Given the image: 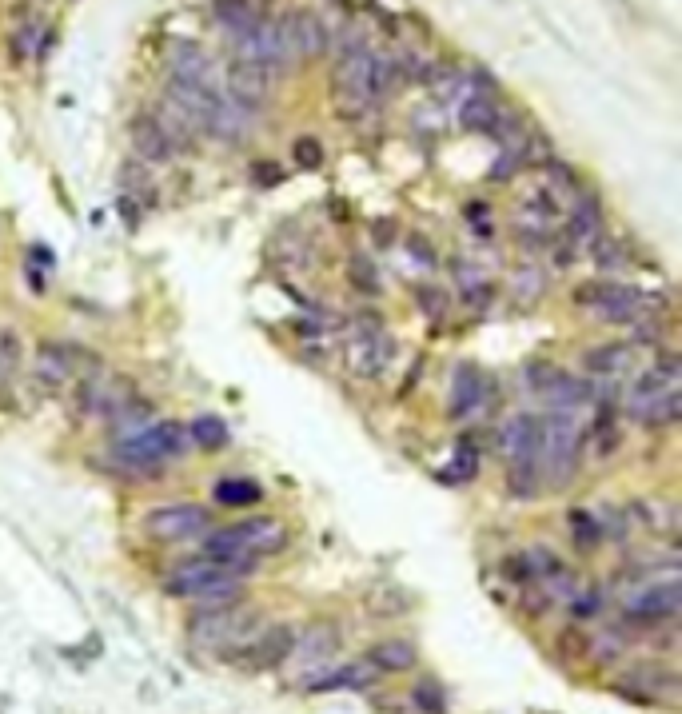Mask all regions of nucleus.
Returning <instances> with one entry per match:
<instances>
[{
	"instance_id": "nucleus-1",
	"label": "nucleus",
	"mask_w": 682,
	"mask_h": 714,
	"mask_svg": "<svg viewBox=\"0 0 682 714\" xmlns=\"http://www.w3.org/2000/svg\"><path fill=\"white\" fill-rule=\"evenodd\" d=\"M188 427L176 423V419H160V423H148L144 431L128 435V439H116L112 443V459L132 471V475H156L164 471L172 459L188 455Z\"/></svg>"
},
{
	"instance_id": "nucleus-2",
	"label": "nucleus",
	"mask_w": 682,
	"mask_h": 714,
	"mask_svg": "<svg viewBox=\"0 0 682 714\" xmlns=\"http://www.w3.org/2000/svg\"><path fill=\"white\" fill-rule=\"evenodd\" d=\"M264 627H268V623L260 619V611L244 599V603H232V607L196 611V615L188 619V639H192L196 647H204V651H220V659H224V655L240 651L248 639H256Z\"/></svg>"
},
{
	"instance_id": "nucleus-3",
	"label": "nucleus",
	"mask_w": 682,
	"mask_h": 714,
	"mask_svg": "<svg viewBox=\"0 0 682 714\" xmlns=\"http://www.w3.org/2000/svg\"><path fill=\"white\" fill-rule=\"evenodd\" d=\"M579 459H583V435L575 427V415L571 411H547L543 415V447H539L543 483L567 487L579 471Z\"/></svg>"
},
{
	"instance_id": "nucleus-4",
	"label": "nucleus",
	"mask_w": 682,
	"mask_h": 714,
	"mask_svg": "<svg viewBox=\"0 0 682 714\" xmlns=\"http://www.w3.org/2000/svg\"><path fill=\"white\" fill-rule=\"evenodd\" d=\"M575 304H579V308H591L603 324L635 328V324H643V316L655 308V296H643L639 288L619 284V280H595V284L575 288Z\"/></svg>"
},
{
	"instance_id": "nucleus-5",
	"label": "nucleus",
	"mask_w": 682,
	"mask_h": 714,
	"mask_svg": "<svg viewBox=\"0 0 682 714\" xmlns=\"http://www.w3.org/2000/svg\"><path fill=\"white\" fill-rule=\"evenodd\" d=\"M296 627H288V623H276V627H264L256 639H248L240 651H232V655H224V663H232V667H240V671H248V675H260V671H276V667H284L288 659H292V647H296Z\"/></svg>"
},
{
	"instance_id": "nucleus-6",
	"label": "nucleus",
	"mask_w": 682,
	"mask_h": 714,
	"mask_svg": "<svg viewBox=\"0 0 682 714\" xmlns=\"http://www.w3.org/2000/svg\"><path fill=\"white\" fill-rule=\"evenodd\" d=\"M276 32H280V40H284V52H288V60L292 64H300V60H320V56H328V20L320 16V12H284L280 20H276Z\"/></svg>"
},
{
	"instance_id": "nucleus-7",
	"label": "nucleus",
	"mask_w": 682,
	"mask_h": 714,
	"mask_svg": "<svg viewBox=\"0 0 682 714\" xmlns=\"http://www.w3.org/2000/svg\"><path fill=\"white\" fill-rule=\"evenodd\" d=\"M212 523V511L204 503H168V507H152L144 519V531L160 543H180V539H196L204 535Z\"/></svg>"
},
{
	"instance_id": "nucleus-8",
	"label": "nucleus",
	"mask_w": 682,
	"mask_h": 714,
	"mask_svg": "<svg viewBox=\"0 0 682 714\" xmlns=\"http://www.w3.org/2000/svg\"><path fill=\"white\" fill-rule=\"evenodd\" d=\"M679 579H667V583H651L643 587L631 603H627V619L639 623V627H663V623H675L679 619Z\"/></svg>"
},
{
	"instance_id": "nucleus-9",
	"label": "nucleus",
	"mask_w": 682,
	"mask_h": 714,
	"mask_svg": "<svg viewBox=\"0 0 682 714\" xmlns=\"http://www.w3.org/2000/svg\"><path fill=\"white\" fill-rule=\"evenodd\" d=\"M487 395H491V379H487L475 363H459V367H455V375H451L447 415H451L455 423H467V419H475V415L483 411Z\"/></svg>"
},
{
	"instance_id": "nucleus-10",
	"label": "nucleus",
	"mask_w": 682,
	"mask_h": 714,
	"mask_svg": "<svg viewBox=\"0 0 682 714\" xmlns=\"http://www.w3.org/2000/svg\"><path fill=\"white\" fill-rule=\"evenodd\" d=\"M543 447V415L519 411L499 427V451L507 463H523V459H539Z\"/></svg>"
},
{
	"instance_id": "nucleus-11",
	"label": "nucleus",
	"mask_w": 682,
	"mask_h": 714,
	"mask_svg": "<svg viewBox=\"0 0 682 714\" xmlns=\"http://www.w3.org/2000/svg\"><path fill=\"white\" fill-rule=\"evenodd\" d=\"M391 352H395L391 336H383L375 324H367V328H359L355 340L347 344V367H351L355 375H363V379H375V375H383V367L391 363Z\"/></svg>"
},
{
	"instance_id": "nucleus-12",
	"label": "nucleus",
	"mask_w": 682,
	"mask_h": 714,
	"mask_svg": "<svg viewBox=\"0 0 682 714\" xmlns=\"http://www.w3.org/2000/svg\"><path fill=\"white\" fill-rule=\"evenodd\" d=\"M272 84H276V80H272L268 72H260L256 64L232 60V64H228V76H224V88H220V92H224L228 100H236L240 108L256 112V108H260V104L272 96Z\"/></svg>"
},
{
	"instance_id": "nucleus-13",
	"label": "nucleus",
	"mask_w": 682,
	"mask_h": 714,
	"mask_svg": "<svg viewBox=\"0 0 682 714\" xmlns=\"http://www.w3.org/2000/svg\"><path fill=\"white\" fill-rule=\"evenodd\" d=\"M336 651H340V627L328 623V619H320V623H312V627H304V631L296 635L292 659L304 663V667H312V675H316V671L328 667V659H332ZM292 659H288V663H292Z\"/></svg>"
},
{
	"instance_id": "nucleus-14",
	"label": "nucleus",
	"mask_w": 682,
	"mask_h": 714,
	"mask_svg": "<svg viewBox=\"0 0 682 714\" xmlns=\"http://www.w3.org/2000/svg\"><path fill=\"white\" fill-rule=\"evenodd\" d=\"M603 236V208L591 192H583L571 208H567V224H563V240L575 248V252H587L595 240Z\"/></svg>"
},
{
	"instance_id": "nucleus-15",
	"label": "nucleus",
	"mask_w": 682,
	"mask_h": 714,
	"mask_svg": "<svg viewBox=\"0 0 682 714\" xmlns=\"http://www.w3.org/2000/svg\"><path fill=\"white\" fill-rule=\"evenodd\" d=\"M379 675L359 659V663H347V667H324L316 675L304 679V691L308 695H328V691H363L371 687Z\"/></svg>"
},
{
	"instance_id": "nucleus-16",
	"label": "nucleus",
	"mask_w": 682,
	"mask_h": 714,
	"mask_svg": "<svg viewBox=\"0 0 682 714\" xmlns=\"http://www.w3.org/2000/svg\"><path fill=\"white\" fill-rule=\"evenodd\" d=\"M252 124H256V112H248V108H240L236 100H228L224 92H220V100H216V108H212V116H208V136H216V140H224V144H240V140H248L252 136Z\"/></svg>"
},
{
	"instance_id": "nucleus-17",
	"label": "nucleus",
	"mask_w": 682,
	"mask_h": 714,
	"mask_svg": "<svg viewBox=\"0 0 682 714\" xmlns=\"http://www.w3.org/2000/svg\"><path fill=\"white\" fill-rule=\"evenodd\" d=\"M168 80H188V84H212V88H220L216 84V76H212V60H208V52L200 48V44H192V40H176L172 44V52H168Z\"/></svg>"
},
{
	"instance_id": "nucleus-18",
	"label": "nucleus",
	"mask_w": 682,
	"mask_h": 714,
	"mask_svg": "<svg viewBox=\"0 0 682 714\" xmlns=\"http://www.w3.org/2000/svg\"><path fill=\"white\" fill-rule=\"evenodd\" d=\"M148 116L156 120V128L164 132V140L172 144V152H188V148L200 140L196 120H192L180 104H172V100H160V104H156V112H148Z\"/></svg>"
},
{
	"instance_id": "nucleus-19",
	"label": "nucleus",
	"mask_w": 682,
	"mask_h": 714,
	"mask_svg": "<svg viewBox=\"0 0 682 714\" xmlns=\"http://www.w3.org/2000/svg\"><path fill=\"white\" fill-rule=\"evenodd\" d=\"M363 663H367L375 675H403V671H411V667L419 663V651H415L411 639H379V643L363 655Z\"/></svg>"
},
{
	"instance_id": "nucleus-20",
	"label": "nucleus",
	"mask_w": 682,
	"mask_h": 714,
	"mask_svg": "<svg viewBox=\"0 0 682 714\" xmlns=\"http://www.w3.org/2000/svg\"><path fill=\"white\" fill-rule=\"evenodd\" d=\"M499 112H503V104L495 100V92H471L463 104H455L459 124H463L467 132H487V136H491Z\"/></svg>"
},
{
	"instance_id": "nucleus-21",
	"label": "nucleus",
	"mask_w": 682,
	"mask_h": 714,
	"mask_svg": "<svg viewBox=\"0 0 682 714\" xmlns=\"http://www.w3.org/2000/svg\"><path fill=\"white\" fill-rule=\"evenodd\" d=\"M132 148H136V156H140L144 164H168V160L176 156L152 116H136V120H132Z\"/></svg>"
},
{
	"instance_id": "nucleus-22",
	"label": "nucleus",
	"mask_w": 682,
	"mask_h": 714,
	"mask_svg": "<svg viewBox=\"0 0 682 714\" xmlns=\"http://www.w3.org/2000/svg\"><path fill=\"white\" fill-rule=\"evenodd\" d=\"M212 16H216V24L228 32V40H240L244 32H252V28L260 24V8H256L252 0H216Z\"/></svg>"
},
{
	"instance_id": "nucleus-23",
	"label": "nucleus",
	"mask_w": 682,
	"mask_h": 714,
	"mask_svg": "<svg viewBox=\"0 0 682 714\" xmlns=\"http://www.w3.org/2000/svg\"><path fill=\"white\" fill-rule=\"evenodd\" d=\"M48 52V36H44V20H36V16H28V20H20L16 28H12V36H8V56L20 64V60H32V56H44Z\"/></svg>"
},
{
	"instance_id": "nucleus-24",
	"label": "nucleus",
	"mask_w": 682,
	"mask_h": 714,
	"mask_svg": "<svg viewBox=\"0 0 682 714\" xmlns=\"http://www.w3.org/2000/svg\"><path fill=\"white\" fill-rule=\"evenodd\" d=\"M228 439H232V431H228V423L220 415H196L188 423V443L200 447V451H224Z\"/></svg>"
},
{
	"instance_id": "nucleus-25",
	"label": "nucleus",
	"mask_w": 682,
	"mask_h": 714,
	"mask_svg": "<svg viewBox=\"0 0 682 714\" xmlns=\"http://www.w3.org/2000/svg\"><path fill=\"white\" fill-rule=\"evenodd\" d=\"M583 363H587V375H595V379H619V375L631 367V348H623V344H607V348L587 352Z\"/></svg>"
},
{
	"instance_id": "nucleus-26",
	"label": "nucleus",
	"mask_w": 682,
	"mask_h": 714,
	"mask_svg": "<svg viewBox=\"0 0 682 714\" xmlns=\"http://www.w3.org/2000/svg\"><path fill=\"white\" fill-rule=\"evenodd\" d=\"M543 296H547V272L535 268V264H523V268L511 276V300H515L519 308H535Z\"/></svg>"
},
{
	"instance_id": "nucleus-27",
	"label": "nucleus",
	"mask_w": 682,
	"mask_h": 714,
	"mask_svg": "<svg viewBox=\"0 0 682 714\" xmlns=\"http://www.w3.org/2000/svg\"><path fill=\"white\" fill-rule=\"evenodd\" d=\"M260 499H264V487L256 479H220L216 483V503L220 507L244 511V507H256Z\"/></svg>"
},
{
	"instance_id": "nucleus-28",
	"label": "nucleus",
	"mask_w": 682,
	"mask_h": 714,
	"mask_svg": "<svg viewBox=\"0 0 682 714\" xmlns=\"http://www.w3.org/2000/svg\"><path fill=\"white\" fill-rule=\"evenodd\" d=\"M507 491L515 499H535L543 491V467H539V459L507 463Z\"/></svg>"
},
{
	"instance_id": "nucleus-29",
	"label": "nucleus",
	"mask_w": 682,
	"mask_h": 714,
	"mask_svg": "<svg viewBox=\"0 0 682 714\" xmlns=\"http://www.w3.org/2000/svg\"><path fill=\"white\" fill-rule=\"evenodd\" d=\"M679 415H682L679 391H667V395H659V399H651V403H643L635 411V419L647 423V427H671V423H679Z\"/></svg>"
},
{
	"instance_id": "nucleus-30",
	"label": "nucleus",
	"mask_w": 682,
	"mask_h": 714,
	"mask_svg": "<svg viewBox=\"0 0 682 714\" xmlns=\"http://www.w3.org/2000/svg\"><path fill=\"white\" fill-rule=\"evenodd\" d=\"M475 475H479V447L471 439H463L455 459L447 467H439V483H471Z\"/></svg>"
},
{
	"instance_id": "nucleus-31",
	"label": "nucleus",
	"mask_w": 682,
	"mask_h": 714,
	"mask_svg": "<svg viewBox=\"0 0 682 714\" xmlns=\"http://www.w3.org/2000/svg\"><path fill=\"white\" fill-rule=\"evenodd\" d=\"M571 527H575V547L579 551H595L603 543V523L587 511V507H575L571 511Z\"/></svg>"
},
{
	"instance_id": "nucleus-32",
	"label": "nucleus",
	"mask_w": 682,
	"mask_h": 714,
	"mask_svg": "<svg viewBox=\"0 0 682 714\" xmlns=\"http://www.w3.org/2000/svg\"><path fill=\"white\" fill-rule=\"evenodd\" d=\"M16 367H20V340H16V332L0 328V395L12 387Z\"/></svg>"
},
{
	"instance_id": "nucleus-33",
	"label": "nucleus",
	"mask_w": 682,
	"mask_h": 714,
	"mask_svg": "<svg viewBox=\"0 0 682 714\" xmlns=\"http://www.w3.org/2000/svg\"><path fill=\"white\" fill-rule=\"evenodd\" d=\"M567 603H571V619H575V623H587V619H599V615H603L607 595H603L599 587H591V591H575Z\"/></svg>"
},
{
	"instance_id": "nucleus-34",
	"label": "nucleus",
	"mask_w": 682,
	"mask_h": 714,
	"mask_svg": "<svg viewBox=\"0 0 682 714\" xmlns=\"http://www.w3.org/2000/svg\"><path fill=\"white\" fill-rule=\"evenodd\" d=\"M347 276H351V288H355V292H363V296H375V292H379V276H375L371 260H363V256H351V264H347Z\"/></svg>"
},
{
	"instance_id": "nucleus-35",
	"label": "nucleus",
	"mask_w": 682,
	"mask_h": 714,
	"mask_svg": "<svg viewBox=\"0 0 682 714\" xmlns=\"http://www.w3.org/2000/svg\"><path fill=\"white\" fill-rule=\"evenodd\" d=\"M415 300H419V308L427 312V320H443V316H447V292H443L439 284L415 288Z\"/></svg>"
},
{
	"instance_id": "nucleus-36",
	"label": "nucleus",
	"mask_w": 682,
	"mask_h": 714,
	"mask_svg": "<svg viewBox=\"0 0 682 714\" xmlns=\"http://www.w3.org/2000/svg\"><path fill=\"white\" fill-rule=\"evenodd\" d=\"M411 699H415V707H419V711H423V714H443V711H447V699H443V687H439L435 679H427V683H419Z\"/></svg>"
},
{
	"instance_id": "nucleus-37",
	"label": "nucleus",
	"mask_w": 682,
	"mask_h": 714,
	"mask_svg": "<svg viewBox=\"0 0 682 714\" xmlns=\"http://www.w3.org/2000/svg\"><path fill=\"white\" fill-rule=\"evenodd\" d=\"M499 571H503V579H507V583H515V587H527V583H535V571H531V563H527V551H519V555H507V559L499 563Z\"/></svg>"
},
{
	"instance_id": "nucleus-38",
	"label": "nucleus",
	"mask_w": 682,
	"mask_h": 714,
	"mask_svg": "<svg viewBox=\"0 0 682 714\" xmlns=\"http://www.w3.org/2000/svg\"><path fill=\"white\" fill-rule=\"evenodd\" d=\"M587 651H591V655H595L599 663H615V659H619V655L627 651V639L611 631V635H599L595 643H587Z\"/></svg>"
},
{
	"instance_id": "nucleus-39",
	"label": "nucleus",
	"mask_w": 682,
	"mask_h": 714,
	"mask_svg": "<svg viewBox=\"0 0 682 714\" xmlns=\"http://www.w3.org/2000/svg\"><path fill=\"white\" fill-rule=\"evenodd\" d=\"M292 156H296V164L300 168H320L324 164V144L320 140H312V136H304V140H296V148H292Z\"/></svg>"
},
{
	"instance_id": "nucleus-40",
	"label": "nucleus",
	"mask_w": 682,
	"mask_h": 714,
	"mask_svg": "<svg viewBox=\"0 0 682 714\" xmlns=\"http://www.w3.org/2000/svg\"><path fill=\"white\" fill-rule=\"evenodd\" d=\"M591 252H595V264H599L603 272H611V268H623V248H619L615 240L599 236V240L591 244Z\"/></svg>"
},
{
	"instance_id": "nucleus-41",
	"label": "nucleus",
	"mask_w": 682,
	"mask_h": 714,
	"mask_svg": "<svg viewBox=\"0 0 682 714\" xmlns=\"http://www.w3.org/2000/svg\"><path fill=\"white\" fill-rule=\"evenodd\" d=\"M519 168H523V160H519L515 152H503V156H499V164L491 168V180H511Z\"/></svg>"
},
{
	"instance_id": "nucleus-42",
	"label": "nucleus",
	"mask_w": 682,
	"mask_h": 714,
	"mask_svg": "<svg viewBox=\"0 0 682 714\" xmlns=\"http://www.w3.org/2000/svg\"><path fill=\"white\" fill-rule=\"evenodd\" d=\"M407 248L415 252V260H419V264H427V268L435 264V252H431V244H423V236H407Z\"/></svg>"
},
{
	"instance_id": "nucleus-43",
	"label": "nucleus",
	"mask_w": 682,
	"mask_h": 714,
	"mask_svg": "<svg viewBox=\"0 0 682 714\" xmlns=\"http://www.w3.org/2000/svg\"><path fill=\"white\" fill-rule=\"evenodd\" d=\"M467 216L475 220V232H479V236H491V232H495V224L487 220V212H483V204H471V208H467Z\"/></svg>"
},
{
	"instance_id": "nucleus-44",
	"label": "nucleus",
	"mask_w": 682,
	"mask_h": 714,
	"mask_svg": "<svg viewBox=\"0 0 682 714\" xmlns=\"http://www.w3.org/2000/svg\"><path fill=\"white\" fill-rule=\"evenodd\" d=\"M280 180H284V172L276 164H260L256 168V184H280Z\"/></svg>"
},
{
	"instance_id": "nucleus-45",
	"label": "nucleus",
	"mask_w": 682,
	"mask_h": 714,
	"mask_svg": "<svg viewBox=\"0 0 682 714\" xmlns=\"http://www.w3.org/2000/svg\"><path fill=\"white\" fill-rule=\"evenodd\" d=\"M32 260L44 264V268H52V252H48V248H32Z\"/></svg>"
}]
</instances>
